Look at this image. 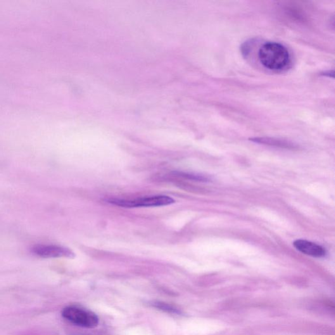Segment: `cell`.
<instances>
[{
  "mask_svg": "<svg viewBox=\"0 0 335 335\" xmlns=\"http://www.w3.org/2000/svg\"><path fill=\"white\" fill-rule=\"evenodd\" d=\"M258 57L264 67L274 72L286 70L291 64L288 50L279 43H265L259 50Z\"/></svg>",
  "mask_w": 335,
  "mask_h": 335,
  "instance_id": "obj_1",
  "label": "cell"
},
{
  "mask_svg": "<svg viewBox=\"0 0 335 335\" xmlns=\"http://www.w3.org/2000/svg\"><path fill=\"white\" fill-rule=\"evenodd\" d=\"M62 316L73 324L82 327L92 329L99 324V318L96 313L80 306H70L64 308Z\"/></svg>",
  "mask_w": 335,
  "mask_h": 335,
  "instance_id": "obj_2",
  "label": "cell"
},
{
  "mask_svg": "<svg viewBox=\"0 0 335 335\" xmlns=\"http://www.w3.org/2000/svg\"><path fill=\"white\" fill-rule=\"evenodd\" d=\"M109 203L124 208L156 207L170 205L175 203L171 197L165 195L142 197L134 200L111 199L107 200Z\"/></svg>",
  "mask_w": 335,
  "mask_h": 335,
  "instance_id": "obj_3",
  "label": "cell"
},
{
  "mask_svg": "<svg viewBox=\"0 0 335 335\" xmlns=\"http://www.w3.org/2000/svg\"><path fill=\"white\" fill-rule=\"evenodd\" d=\"M31 251L34 255L42 258H73L74 257V253L70 249L56 245H35Z\"/></svg>",
  "mask_w": 335,
  "mask_h": 335,
  "instance_id": "obj_4",
  "label": "cell"
},
{
  "mask_svg": "<svg viewBox=\"0 0 335 335\" xmlns=\"http://www.w3.org/2000/svg\"><path fill=\"white\" fill-rule=\"evenodd\" d=\"M293 246L301 253L313 258H324L327 254L326 250L322 246L305 240H297L293 242Z\"/></svg>",
  "mask_w": 335,
  "mask_h": 335,
  "instance_id": "obj_5",
  "label": "cell"
},
{
  "mask_svg": "<svg viewBox=\"0 0 335 335\" xmlns=\"http://www.w3.org/2000/svg\"><path fill=\"white\" fill-rule=\"evenodd\" d=\"M250 140L251 141L255 142V143L282 147V148L294 149L296 147L291 142L277 139H271V137H255V139H251Z\"/></svg>",
  "mask_w": 335,
  "mask_h": 335,
  "instance_id": "obj_6",
  "label": "cell"
},
{
  "mask_svg": "<svg viewBox=\"0 0 335 335\" xmlns=\"http://www.w3.org/2000/svg\"><path fill=\"white\" fill-rule=\"evenodd\" d=\"M153 305L154 307L159 309V310L165 311L166 312L175 313V314L181 313L179 309L172 305H168L167 303H162V302H154Z\"/></svg>",
  "mask_w": 335,
  "mask_h": 335,
  "instance_id": "obj_7",
  "label": "cell"
},
{
  "mask_svg": "<svg viewBox=\"0 0 335 335\" xmlns=\"http://www.w3.org/2000/svg\"><path fill=\"white\" fill-rule=\"evenodd\" d=\"M178 175L187 178V179L194 180V181L206 182L210 180H209V178L204 176V175L192 174V173L179 172L178 173Z\"/></svg>",
  "mask_w": 335,
  "mask_h": 335,
  "instance_id": "obj_8",
  "label": "cell"
},
{
  "mask_svg": "<svg viewBox=\"0 0 335 335\" xmlns=\"http://www.w3.org/2000/svg\"><path fill=\"white\" fill-rule=\"evenodd\" d=\"M334 72L332 71H329V72H324V76H328L329 77H333Z\"/></svg>",
  "mask_w": 335,
  "mask_h": 335,
  "instance_id": "obj_9",
  "label": "cell"
}]
</instances>
